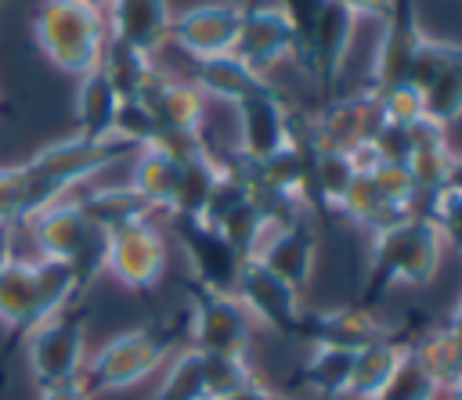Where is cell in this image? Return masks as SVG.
Segmentation results:
<instances>
[{
    "label": "cell",
    "mask_w": 462,
    "mask_h": 400,
    "mask_svg": "<svg viewBox=\"0 0 462 400\" xmlns=\"http://www.w3.org/2000/svg\"><path fill=\"white\" fill-rule=\"evenodd\" d=\"M440 256H444V241L422 213H415L386 231H375L372 245H368L365 303L361 306L379 303L386 292H393L401 285L433 281V274L440 270Z\"/></svg>",
    "instance_id": "cell-1"
},
{
    "label": "cell",
    "mask_w": 462,
    "mask_h": 400,
    "mask_svg": "<svg viewBox=\"0 0 462 400\" xmlns=\"http://www.w3.org/2000/svg\"><path fill=\"white\" fill-rule=\"evenodd\" d=\"M83 288V274L69 263L11 256L0 270V324L29 335L47 317L76 306V295Z\"/></svg>",
    "instance_id": "cell-2"
},
{
    "label": "cell",
    "mask_w": 462,
    "mask_h": 400,
    "mask_svg": "<svg viewBox=\"0 0 462 400\" xmlns=\"http://www.w3.org/2000/svg\"><path fill=\"white\" fill-rule=\"evenodd\" d=\"M32 40L54 68L69 76H87L101 65L108 22L105 11L83 0H40L32 11Z\"/></svg>",
    "instance_id": "cell-3"
},
{
    "label": "cell",
    "mask_w": 462,
    "mask_h": 400,
    "mask_svg": "<svg viewBox=\"0 0 462 400\" xmlns=\"http://www.w3.org/2000/svg\"><path fill=\"white\" fill-rule=\"evenodd\" d=\"M296 29V61L325 90L339 79L357 18L336 0H278Z\"/></svg>",
    "instance_id": "cell-4"
},
{
    "label": "cell",
    "mask_w": 462,
    "mask_h": 400,
    "mask_svg": "<svg viewBox=\"0 0 462 400\" xmlns=\"http://www.w3.org/2000/svg\"><path fill=\"white\" fill-rule=\"evenodd\" d=\"M170 357V332L162 328H130L112 335L101 350H94L83 364V382L90 393H112V389H130L144 382L155 368H162Z\"/></svg>",
    "instance_id": "cell-5"
},
{
    "label": "cell",
    "mask_w": 462,
    "mask_h": 400,
    "mask_svg": "<svg viewBox=\"0 0 462 400\" xmlns=\"http://www.w3.org/2000/svg\"><path fill=\"white\" fill-rule=\"evenodd\" d=\"M29 234H32V245H36L40 259H54V263L76 267L87 285L101 270L105 234L83 216V209H79V202L72 195L54 202V205H47V209H40L29 220Z\"/></svg>",
    "instance_id": "cell-6"
},
{
    "label": "cell",
    "mask_w": 462,
    "mask_h": 400,
    "mask_svg": "<svg viewBox=\"0 0 462 400\" xmlns=\"http://www.w3.org/2000/svg\"><path fill=\"white\" fill-rule=\"evenodd\" d=\"M25 360L36 386H58L83 375L87 364V321L76 306L47 317L25 335Z\"/></svg>",
    "instance_id": "cell-7"
},
{
    "label": "cell",
    "mask_w": 462,
    "mask_h": 400,
    "mask_svg": "<svg viewBox=\"0 0 462 400\" xmlns=\"http://www.w3.org/2000/svg\"><path fill=\"white\" fill-rule=\"evenodd\" d=\"M379 126H383L379 97L372 86H365L350 97H336V101L321 105L314 119H307L303 126L296 123V133L314 151H350V148L372 141L379 133Z\"/></svg>",
    "instance_id": "cell-8"
},
{
    "label": "cell",
    "mask_w": 462,
    "mask_h": 400,
    "mask_svg": "<svg viewBox=\"0 0 462 400\" xmlns=\"http://www.w3.org/2000/svg\"><path fill=\"white\" fill-rule=\"evenodd\" d=\"M166 238L152 220H137L105 234L101 270H108L130 292H152L166 274Z\"/></svg>",
    "instance_id": "cell-9"
},
{
    "label": "cell",
    "mask_w": 462,
    "mask_h": 400,
    "mask_svg": "<svg viewBox=\"0 0 462 400\" xmlns=\"http://www.w3.org/2000/svg\"><path fill=\"white\" fill-rule=\"evenodd\" d=\"M411 83L422 94L430 123L448 130L462 119V43L426 36L411 61Z\"/></svg>",
    "instance_id": "cell-10"
},
{
    "label": "cell",
    "mask_w": 462,
    "mask_h": 400,
    "mask_svg": "<svg viewBox=\"0 0 462 400\" xmlns=\"http://www.w3.org/2000/svg\"><path fill=\"white\" fill-rule=\"evenodd\" d=\"M249 335H253V317L231 292H209L191 285V321H188L191 350L249 357Z\"/></svg>",
    "instance_id": "cell-11"
},
{
    "label": "cell",
    "mask_w": 462,
    "mask_h": 400,
    "mask_svg": "<svg viewBox=\"0 0 462 400\" xmlns=\"http://www.w3.org/2000/svg\"><path fill=\"white\" fill-rule=\"evenodd\" d=\"M235 299L245 306V314L260 324H267L278 335H296L303 328V299L300 288H292L289 281H282L278 274H271L260 259H242L238 277H235Z\"/></svg>",
    "instance_id": "cell-12"
},
{
    "label": "cell",
    "mask_w": 462,
    "mask_h": 400,
    "mask_svg": "<svg viewBox=\"0 0 462 400\" xmlns=\"http://www.w3.org/2000/svg\"><path fill=\"white\" fill-rule=\"evenodd\" d=\"M235 115H238V151L235 155H242L249 162H263L292 141L296 115L271 83H260L253 94L235 101Z\"/></svg>",
    "instance_id": "cell-13"
},
{
    "label": "cell",
    "mask_w": 462,
    "mask_h": 400,
    "mask_svg": "<svg viewBox=\"0 0 462 400\" xmlns=\"http://www.w3.org/2000/svg\"><path fill=\"white\" fill-rule=\"evenodd\" d=\"M173 234L191 267V281L199 288L235 295V277L242 267V256L235 252V245L213 223H206L199 216H173Z\"/></svg>",
    "instance_id": "cell-14"
},
{
    "label": "cell",
    "mask_w": 462,
    "mask_h": 400,
    "mask_svg": "<svg viewBox=\"0 0 462 400\" xmlns=\"http://www.w3.org/2000/svg\"><path fill=\"white\" fill-rule=\"evenodd\" d=\"M235 54L256 76H267L278 61L296 58V29H292L289 11L282 4H267V0L242 7V29H238Z\"/></svg>",
    "instance_id": "cell-15"
},
{
    "label": "cell",
    "mask_w": 462,
    "mask_h": 400,
    "mask_svg": "<svg viewBox=\"0 0 462 400\" xmlns=\"http://www.w3.org/2000/svg\"><path fill=\"white\" fill-rule=\"evenodd\" d=\"M426 32L419 25V0H393V14L383 25V36L372 50V90H390L411 83V61L422 47Z\"/></svg>",
    "instance_id": "cell-16"
},
{
    "label": "cell",
    "mask_w": 462,
    "mask_h": 400,
    "mask_svg": "<svg viewBox=\"0 0 462 400\" xmlns=\"http://www.w3.org/2000/svg\"><path fill=\"white\" fill-rule=\"evenodd\" d=\"M238 29H242V7L238 4H195L184 7L180 14H173L170 22V40L191 58H213V54H227L238 43Z\"/></svg>",
    "instance_id": "cell-17"
},
{
    "label": "cell",
    "mask_w": 462,
    "mask_h": 400,
    "mask_svg": "<svg viewBox=\"0 0 462 400\" xmlns=\"http://www.w3.org/2000/svg\"><path fill=\"white\" fill-rule=\"evenodd\" d=\"M137 101L152 112L159 137H202L206 97L195 90L191 79H177L159 68Z\"/></svg>",
    "instance_id": "cell-18"
},
{
    "label": "cell",
    "mask_w": 462,
    "mask_h": 400,
    "mask_svg": "<svg viewBox=\"0 0 462 400\" xmlns=\"http://www.w3.org/2000/svg\"><path fill=\"white\" fill-rule=\"evenodd\" d=\"M390 328L375 317L372 306H325V310H307L300 339L310 346H332V350H365L379 339H386Z\"/></svg>",
    "instance_id": "cell-19"
},
{
    "label": "cell",
    "mask_w": 462,
    "mask_h": 400,
    "mask_svg": "<svg viewBox=\"0 0 462 400\" xmlns=\"http://www.w3.org/2000/svg\"><path fill=\"white\" fill-rule=\"evenodd\" d=\"M249 259H260L271 274H278L282 281H289L292 288H307L310 274H314V259H318V234L307 220H292V223H278L267 227V234L260 238L256 252Z\"/></svg>",
    "instance_id": "cell-20"
},
{
    "label": "cell",
    "mask_w": 462,
    "mask_h": 400,
    "mask_svg": "<svg viewBox=\"0 0 462 400\" xmlns=\"http://www.w3.org/2000/svg\"><path fill=\"white\" fill-rule=\"evenodd\" d=\"M108 40L155 58L170 43V0H112L105 11Z\"/></svg>",
    "instance_id": "cell-21"
},
{
    "label": "cell",
    "mask_w": 462,
    "mask_h": 400,
    "mask_svg": "<svg viewBox=\"0 0 462 400\" xmlns=\"http://www.w3.org/2000/svg\"><path fill=\"white\" fill-rule=\"evenodd\" d=\"M451 162H455V151L448 144V130L430 123V119H419L415 126H408V151H404V169L419 191V202L433 198L437 191L448 187V177H451Z\"/></svg>",
    "instance_id": "cell-22"
},
{
    "label": "cell",
    "mask_w": 462,
    "mask_h": 400,
    "mask_svg": "<svg viewBox=\"0 0 462 400\" xmlns=\"http://www.w3.org/2000/svg\"><path fill=\"white\" fill-rule=\"evenodd\" d=\"M180 162H184V155H173L159 141L134 151L130 187L148 202V209H166V213L173 209V195L180 184Z\"/></svg>",
    "instance_id": "cell-23"
},
{
    "label": "cell",
    "mask_w": 462,
    "mask_h": 400,
    "mask_svg": "<svg viewBox=\"0 0 462 400\" xmlns=\"http://www.w3.org/2000/svg\"><path fill=\"white\" fill-rule=\"evenodd\" d=\"M119 105H123V97L108 83L101 65L90 68L87 76H79V86H76V137H87V141L116 137Z\"/></svg>",
    "instance_id": "cell-24"
},
{
    "label": "cell",
    "mask_w": 462,
    "mask_h": 400,
    "mask_svg": "<svg viewBox=\"0 0 462 400\" xmlns=\"http://www.w3.org/2000/svg\"><path fill=\"white\" fill-rule=\"evenodd\" d=\"M58 198L47 191V184L36 177L29 162L0 166V227H18L29 223L40 209L54 205Z\"/></svg>",
    "instance_id": "cell-25"
},
{
    "label": "cell",
    "mask_w": 462,
    "mask_h": 400,
    "mask_svg": "<svg viewBox=\"0 0 462 400\" xmlns=\"http://www.w3.org/2000/svg\"><path fill=\"white\" fill-rule=\"evenodd\" d=\"M191 83L202 97H220V101H242L245 94H253L260 83H267L263 76H256L235 50L227 54H213V58H202L195 61L191 68Z\"/></svg>",
    "instance_id": "cell-26"
},
{
    "label": "cell",
    "mask_w": 462,
    "mask_h": 400,
    "mask_svg": "<svg viewBox=\"0 0 462 400\" xmlns=\"http://www.w3.org/2000/svg\"><path fill=\"white\" fill-rule=\"evenodd\" d=\"M220 177H224V159H217L206 144L188 151L180 162V184H177L170 216H202Z\"/></svg>",
    "instance_id": "cell-27"
},
{
    "label": "cell",
    "mask_w": 462,
    "mask_h": 400,
    "mask_svg": "<svg viewBox=\"0 0 462 400\" xmlns=\"http://www.w3.org/2000/svg\"><path fill=\"white\" fill-rule=\"evenodd\" d=\"M72 198L79 202L83 216H87L101 234H112V231H119V227H130V223L152 216L148 202H144L130 184H123V187H97V191L72 195Z\"/></svg>",
    "instance_id": "cell-28"
},
{
    "label": "cell",
    "mask_w": 462,
    "mask_h": 400,
    "mask_svg": "<svg viewBox=\"0 0 462 400\" xmlns=\"http://www.w3.org/2000/svg\"><path fill=\"white\" fill-rule=\"evenodd\" d=\"M408 357V346L397 342L393 335L365 346L354 353V371H350V389L346 396L354 400H379L383 386L390 382V375L397 371V364Z\"/></svg>",
    "instance_id": "cell-29"
},
{
    "label": "cell",
    "mask_w": 462,
    "mask_h": 400,
    "mask_svg": "<svg viewBox=\"0 0 462 400\" xmlns=\"http://www.w3.org/2000/svg\"><path fill=\"white\" fill-rule=\"evenodd\" d=\"M408 357L426 371V378L444 393L458 371H462V342L458 335L448 328V324H437V328H426L411 346H408Z\"/></svg>",
    "instance_id": "cell-30"
},
{
    "label": "cell",
    "mask_w": 462,
    "mask_h": 400,
    "mask_svg": "<svg viewBox=\"0 0 462 400\" xmlns=\"http://www.w3.org/2000/svg\"><path fill=\"white\" fill-rule=\"evenodd\" d=\"M101 72L108 76V83L116 86V94L123 101H130V97H141L144 94V86L155 79L159 65H155V58L137 54V50L108 40L105 43V54H101Z\"/></svg>",
    "instance_id": "cell-31"
},
{
    "label": "cell",
    "mask_w": 462,
    "mask_h": 400,
    "mask_svg": "<svg viewBox=\"0 0 462 400\" xmlns=\"http://www.w3.org/2000/svg\"><path fill=\"white\" fill-rule=\"evenodd\" d=\"M350 371H354V353L350 350H332V346H310L303 360V382L310 393L321 400H339L350 389Z\"/></svg>",
    "instance_id": "cell-32"
},
{
    "label": "cell",
    "mask_w": 462,
    "mask_h": 400,
    "mask_svg": "<svg viewBox=\"0 0 462 400\" xmlns=\"http://www.w3.org/2000/svg\"><path fill=\"white\" fill-rule=\"evenodd\" d=\"M155 400H209L206 386V364L199 350H184L166 364V375L155 389Z\"/></svg>",
    "instance_id": "cell-33"
},
{
    "label": "cell",
    "mask_w": 462,
    "mask_h": 400,
    "mask_svg": "<svg viewBox=\"0 0 462 400\" xmlns=\"http://www.w3.org/2000/svg\"><path fill=\"white\" fill-rule=\"evenodd\" d=\"M422 216L437 227L440 241L462 252V191L458 187H444L433 198L422 202Z\"/></svg>",
    "instance_id": "cell-34"
},
{
    "label": "cell",
    "mask_w": 462,
    "mask_h": 400,
    "mask_svg": "<svg viewBox=\"0 0 462 400\" xmlns=\"http://www.w3.org/2000/svg\"><path fill=\"white\" fill-rule=\"evenodd\" d=\"M206 364V386H209V400H224L227 393L242 389L253 375L249 357H227V353H202Z\"/></svg>",
    "instance_id": "cell-35"
},
{
    "label": "cell",
    "mask_w": 462,
    "mask_h": 400,
    "mask_svg": "<svg viewBox=\"0 0 462 400\" xmlns=\"http://www.w3.org/2000/svg\"><path fill=\"white\" fill-rule=\"evenodd\" d=\"M379 97V108H383V123L386 126H415L419 119H426V108H422V94L415 83H401V86H390V90H375Z\"/></svg>",
    "instance_id": "cell-36"
},
{
    "label": "cell",
    "mask_w": 462,
    "mask_h": 400,
    "mask_svg": "<svg viewBox=\"0 0 462 400\" xmlns=\"http://www.w3.org/2000/svg\"><path fill=\"white\" fill-rule=\"evenodd\" d=\"M437 386L426 378V371L411 360V357H404L401 364H397V371L390 375V382L383 386V393H379V400H437Z\"/></svg>",
    "instance_id": "cell-37"
},
{
    "label": "cell",
    "mask_w": 462,
    "mask_h": 400,
    "mask_svg": "<svg viewBox=\"0 0 462 400\" xmlns=\"http://www.w3.org/2000/svg\"><path fill=\"white\" fill-rule=\"evenodd\" d=\"M339 7H346L354 18H372L379 25H386V18L393 14V0H336Z\"/></svg>",
    "instance_id": "cell-38"
},
{
    "label": "cell",
    "mask_w": 462,
    "mask_h": 400,
    "mask_svg": "<svg viewBox=\"0 0 462 400\" xmlns=\"http://www.w3.org/2000/svg\"><path fill=\"white\" fill-rule=\"evenodd\" d=\"M40 400H94V393L87 389L83 378H72V382L43 386V389H40Z\"/></svg>",
    "instance_id": "cell-39"
},
{
    "label": "cell",
    "mask_w": 462,
    "mask_h": 400,
    "mask_svg": "<svg viewBox=\"0 0 462 400\" xmlns=\"http://www.w3.org/2000/svg\"><path fill=\"white\" fill-rule=\"evenodd\" d=\"M224 400H285L282 393H274L271 386H263L260 378H249L242 389H235V393H227Z\"/></svg>",
    "instance_id": "cell-40"
},
{
    "label": "cell",
    "mask_w": 462,
    "mask_h": 400,
    "mask_svg": "<svg viewBox=\"0 0 462 400\" xmlns=\"http://www.w3.org/2000/svg\"><path fill=\"white\" fill-rule=\"evenodd\" d=\"M11 256H14V231L11 227H0V270L7 267Z\"/></svg>",
    "instance_id": "cell-41"
},
{
    "label": "cell",
    "mask_w": 462,
    "mask_h": 400,
    "mask_svg": "<svg viewBox=\"0 0 462 400\" xmlns=\"http://www.w3.org/2000/svg\"><path fill=\"white\" fill-rule=\"evenodd\" d=\"M448 187H458V191H462V155H455V162H451V177H448Z\"/></svg>",
    "instance_id": "cell-42"
},
{
    "label": "cell",
    "mask_w": 462,
    "mask_h": 400,
    "mask_svg": "<svg viewBox=\"0 0 462 400\" xmlns=\"http://www.w3.org/2000/svg\"><path fill=\"white\" fill-rule=\"evenodd\" d=\"M444 393H448L451 400H462V371H458V378H455V382H451V386H448Z\"/></svg>",
    "instance_id": "cell-43"
},
{
    "label": "cell",
    "mask_w": 462,
    "mask_h": 400,
    "mask_svg": "<svg viewBox=\"0 0 462 400\" xmlns=\"http://www.w3.org/2000/svg\"><path fill=\"white\" fill-rule=\"evenodd\" d=\"M448 328L458 335V342H462V314H451V321H448Z\"/></svg>",
    "instance_id": "cell-44"
},
{
    "label": "cell",
    "mask_w": 462,
    "mask_h": 400,
    "mask_svg": "<svg viewBox=\"0 0 462 400\" xmlns=\"http://www.w3.org/2000/svg\"><path fill=\"white\" fill-rule=\"evenodd\" d=\"M83 4H90V7H97V11H108L112 0H83Z\"/></svg>",
    "instance_id": "cell-45"
},
{
    "label": "cell",
    "mask_w": 462,
    "mask_h": 400,
    "mask_svg": "<svg viewBox=\"0 0 462 400\" xmlns=\"http://www.w3.org/2000/svg\"><path fill=\"white\" fill-rule=\"evenodd\" d=\"M227 4H238V7H249V4H260V0H227Z\"/></svg>",
    "instance_id": "cell-46"
},
{
    "label": "cell",
    "mask_w": 462,
    "mask_h": 400,
    "mask_svg": "<svg viewBox=\"0 0 462 400\" xmlns=\"http://www.w3.org/2000/svg\"><path fill=\"white\" fill-rule=\"evenodd\" d=\"M451 314H462V295H458V303H455V310Z\"/></svg>",
    "instance_id": "cell-47"
}]
</instances>
